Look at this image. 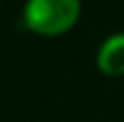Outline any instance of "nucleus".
Masks as SVG:
<instances>
[{
	"label": "nucleus",
	"mask_w": 124,
	"mask_h": 122,
	"mask_svg": "<svg viewBox=\"0 0 124 122\" xmlns=\"http://www.w3.org/2000/svg\"><path fill=\"white\" fill-rule=\"evenodd\" d=\"M81 15V0H26L24 24L44 37L68 33Z\"/></svg>",
	"instance_id": "obj_1"
},
{
	"label": "nucleus",
	"mask_w": 124,
	"mask_h": 122,
	"mask_svg": "<svg viewBox=\"0 0 124 122\" xmlns=\"http://www.w3.org/2000/svg\"><path fill=\"white\" fill-rule=\"evenodd\" d=\"M96 65L107 76H124V33H113L100 44Z\"/></svg>",
	"instance_id": "obj_2"
}]
</instances>
